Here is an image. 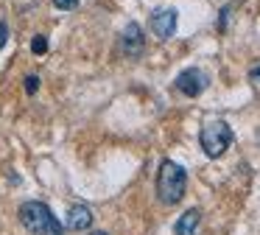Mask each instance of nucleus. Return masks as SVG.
I'll use <instances>...</instances> for the list:
<instances>
[{
  "label": "nucleus",
  "instance_id": "obj_8",
  "mask_svg": "<svg viewBox=\"0 0 260 235\" xmlns=\"http://www.w3.org/2000/svg\"><path fill=\"white\" fill-rule=\"evenodd\" d=\"M199 224H202V213H199L196 207H190L187 213H182V216H179L174 232L176 235H196L199 232Z\"/></svg>",
  "mask_w": 260,
  "mask_h": 235
},
{
  "label": "nucleus",
  "instance_id": "obj_2",
  "mask_svg": "<svg viewBox=\"0 0 260 235\" xmlns=\"http://www.w3.org/2000/svg\"><path fill=\"white\" fill-rule=\"evenodd\" d=\"M20 224L31 235H64V227L51 213L45 201H25L20 204Z\"/></svg>",
  "mask_w": 260,
  "mask_h": 235
},
{
  "label": "nucleus",
  "instance_id": "obj_14",
  "mask_svg": "<svg viewBox=\"0 0 260 235\" xmlns=\"http://www.w3.org/2000/svg\"><path fill=\"white\" fill-rule=\"evenodd\" d=\"M90 235H109V232H104V229H98V232H90Z\"/></svg>",
  "mask_w": 260,
  "mask_h": 235
},
{
  "label": "nucleus",
  "instance_id": "obj_15",
  "mask_svg": "<svg viewBox=\"0 0 260 235\" xmlns=\"http://www.w3.org/2000/svg\"><path fill=\"white\" fill-rule=\"evenodd\" d=\"M257 140H260V132H257Z\"/></svg>",
  "mask_w": 260,
  "mask_h": 235
},
{
  "label": "nucleus",
  "instance_id": "obj_12",
  "mask_svg": "<svg viewBox=\"0 0 260 235\" xmlns=\"http://www.w3.org/2000/svg\"><path fill=\"white\" fill-rule=\"evenodd\" d=\"M6 42H9V25L6 22H0V50L6 48Z\"/></svg>",
  "mask_w": 260,
  "mask_h": 235
},
{
  "label": "nucleus",
  "instance_id": "obj_10",
  "mask_svg": "<svg viewBox=\"0 0 260 235\" xmlns=\"http://www.w3.org/2000/svg\"><path fill=\"white\" fill-rule=\"evenodd\" d=\"M40 90V76H25V93L34 95Z\"/></svg>",
  "mask_w": 260,
  "mask_h": 235
},
{
  "label": "nucleus",
  "instance_id": "obj_5",
  "mask_svg": "<svg viewBox=\"0 0 260 235\" xmlns=\"http://www.w3.org/2000/svg\"><path fill=\"white\" fill-rule=\"evenodd\" d=\"M143 48H146V37H143V28L137 22H129L120 34V50H123L129 59H137L143 56Z\"/></svg>",
  "mask_w": 260,
  "mask_h": 235
},
{
  "label": "nucleus",
  "instance_id": "obj_4",
  "mask_svg": "<svg viewBox=\"0 0 260 235\" xmlns=\"http://www.w3.org/2000/svg\"><path fill=\"white\" fill-rule=\"evenodd\" d=\"M176 90H179L182 95H187V98H196V95H202L204 90H207L210 78L207 73L202 70V67H187V70H182L179 76H176Z\"/></svg>",
  "mask_w": 260,
  "mask_h": 235
},
{
  "label": "nucleus",
  "instance_id": "obj_13",
  "mask_svg": "<svg viewBox=\"0 0 260 235\" xmlns=\"http://www.w3.org/2000/svg\"><path fill=\"white\" fill-rule=\"evenodd\" d=\"M249 81H252V84H257V87H260V65L249 70Z\"/></svg>",
  "mask_w": 260,
  "mask_h": 235
},
{
  "label": "nucleus",
  "instance_id": "obj_9",
  "mask_svg": "<svg viewBox=\"0 0 260 235\" xmlns=\"http://www.w3.org/2000/svg\"><path fill=\"white\" fill-rule=\"evenodd\" d=\"M31 50H34L37 56H42V53H45V50H48V39L42 37V34H37V37L31 39Z\"/></svg>",
  "mask_w": 260,
  "mask_h": 235
},
{
  "label": "nucleus",
  "instance_id": "obj_3",
  "mask_svg": "<svg viewBox=\"0 0 260 235\" xmlns=\"http://www.w3.org/2000/svg\"><path fill=\"white\" fill-rule=\"evenodd\" d=\"M199 143H202L204 154L207 157H221L232 143V129L226 121H210L202 126V134H199Z\"/></svg>",
  "mask_w": 260,
  "mask_h": 235
},
{
  "label": "nucleus",
  "instance_id": "obj_1",
  "mask_svg": "<svg viewBox=\"0 0 260 235\" xmlns=\"http://www.w3.org/2000/svg\"><path fill=\"white\" fill-rule=\"evenodd\" d=\"M187 190V173L179 162L162 160L157 171V196L162 204H179Z\"/></svg>",
  "mask_w": 260,
  "mask_h": 235
},
{
  "label": "nucleus",
  "instance_id": "obj_11",
  "mask_svg": "<svg viewBox=\"0 0 260 235\" xmlns=\"http://www.w3.org/2000/svg\"><path fill=\"white\" fill-rule=\"evenodd\" d=\"M53 6H56V9H62V11H70V9H76V6H79V0H53Z\"/></svg>",
  "mask_w": 260,
  "mask_h": 235
},
{
  "label": "nucleus",
  "instance_id": "obj_7",
  "mask_svg": "<svg viewBox=\"0 0 260 235\" xmlns=\"http://www.w3.org/2000/svg\"><path fill=\"white\" fill-rule=\"evenodd\" d=\"M92 227V210L87 204H73L68 210V229L73 232H84Z\"/></svg>",
  "mask_w": 260,
  "mask_h": 235
},
{
  "label": "nucleus",
  "instance_id": "obj_6",
  "mask_svg": "<svg viewBox=\"0 0 260 235\" xmlns=\"http://www.w3.org/2000/svg\"><path fill=\"white\" fill-rule=\"evenodd\" d=\"M176 20H179L176 9H157L151 14V31L157 34L159 39H171L176 31Z\"/></svg>",
  "mask_w": 260,
  "mask_h": 235
}]
</instances>
